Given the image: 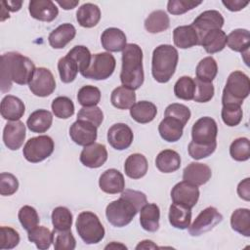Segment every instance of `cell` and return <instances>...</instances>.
I'll return each instance as SVG.
<instances>
[{"label": "cell", "instance_id": "cell-63", "mask_svg": "<svg viewBox=\"0 0 250 250\" xmlns=\"http://www.w3.org/2000/svg\"><path fill=\"white\" fill-rule=\"evenodd\" d=\"M118 247H120V248H127L125 245H122V244H116L114 241L111 243V244H108V245H106L105 246V249H107V248H118Z\"/></svg>", "mask_w": 250, "mask_h": 250}, {"label": "cell", "instance_id": "cell-55", "mask_svg": "<svg viewBox=\"0 0 250 250\" xmlns=\"http://www.w3.org/2000/svg\"><path fill=\"white\" fill-rule=\"evenodd\" d=\"M202 1L191 0H170L167 3V11L172 15H182L200 5Z\"/></svg>", "mask_w": 250, "mask_h": 250}, {"label": "cell", "instance_id": "cell-42", "mask_svg": "<svg viewBox=\"0 0 250 250\" xmlns=\"http://www.w3.org/2000/svg\"><path fill=\"white\" fill-rule=\"evenodd\" d=\"M195 93V82L189 76L180 77L174 85V94L178 99L184 101L193 100Z\"/></svg>", "mask_w": 250, "mask_h": 250}, {"label": "cell", "instance_id": "cell-61", "mask_svg": "<svg viewBox=\"0 0 250 250\" xmlns=\"http://www.w3.org/2000/svg\"><path fill=\"white\" fill-rule=\"evenodd\" d=\"M57 3L63 9V10H71L73 8H75L78 4H79V1L78 0H75V1H72V0H62V1H57Z\"/></svg>", "mask_w": 250, "mask_h": 250}, {"label": "cell", "instance_id": "cell-53", "mask_svg": "<svg viewBox=\"0 0 250 250\" xmlns=\"http://www.w3.org/2000/svg\"><path fill=\"white\" fill-rule=\"evenodd\" d=\"M217 147V142H214L209 145H200L193 143L192 141L188 144V154L191 158L195 160H199L202 158H206L210 156Z\"/></svg>", "mask_w": 250, "mask_h": 250}, {"label": "cell", "instance_id": "cell-60", "mask_svg": "<svg viewBox=\"0 0 250 250\" xmlns=\"http://www.w3.org/2000/svg\"><path fill=\"white\" fill-rule=\"evenodd\" d=\"M1 3L4 4L6 9L8 11H11V12H17V11L21 10V5H22V1H14V0L2 1Z\"/></svg>", "mask_w": 250, "mask_h": 250}, {"label": "cell", "instance_id": "cell-59", "mask_svg": "<svg viewBox=\"0 0 250 250\" xmlns=\"http://www.w3.org/2000/svg\"><path fill=\"white\" fill-rule=\"evenodd\" d=\"M223 5L231 12H237L242 9H244L248 4L249 1H243V0H223Z\"/></svg>", "mask_w": 250, "mask_h": 250}, {"label": "cell", "instance_id": "cell-14", "mask_svg": "<svg viewBox=\"0 0 250 250\" xmlns=\"http://www.w3.org/2000/svg\"><path fill=\"white\" fill-rule=\"evenodd\" d=\"M224 22L225 20L219 11L207 10L195 18L191 25L196 29L200 41V38L204 33L214 29H221Z\"/></svg>", "mask_w": 250, "mask_h": 250}, {"label": "cell", "instance_id": "cell-6", "mask_svg": "<svg viewBox=\"0 0 250 250\" xmlns=\"http://www.w3.org/2000/svg\"><path fill=\"white\" fill-rule=\"evenodd\" d=\"M138 212V208L133 203L121 196L119 199L110 202L105 208L107 221L116 228L129 225Z\"/></svg>", "mask_w": 250, "mask_h": 250}, {"label": "cell", "instance_id": "cell-62", "mask_svg": "<svg viewBox=\"0 0 250 250\" xmlns=\"http://www.w3.org/2000/svg\"><path fill=\"white\" fill-rule=\"evenodd\" d=\"M155 248H157V246L151 240H143L136 246V249H155Z\"/></svg>", "mask_w": 250, "mask_h": 250}, {"label": "cell", "instance_id": "cell-39", "mask_svg": "<svg viewBox=\"0 0 250 250\" xmlns=\"http://www.w3.org/2000/svg\"><path fill=\"white\" fill-rule=\"evenodd\" d=\"M58 70L62 82L70 83L76 78L79 72V66L75 60L66 54V56L59 60Z\"/></svg>", "mask_w": 250, "mask_h": 250}, {"label": "cell", "instance_id": "cell-52", "mask_svg": "<svg viewBox=\"0 0 250 250\" xmlns=\"http://www.w3.org/2000/svg\"><path fill=\"white\" fill-rule=\"evenodd\" d=\"M20 242L19 232L11 227L0 228V249H13Z\"/></svg>", "mask_w": 250, "mask_h": 250}, {"label": "cell", "instance_id": "cell-37", "mask_svg": "<svg viewBox=\"0 0 250 250\" xmlns=\"http://www.w3.org/2000/svg\"><path fill=\"white\" fill-rule=\"evenodd\" d=\"M231 229L246 236H250V210L248 208H238L230 216Z\"/></svg>", "mask_w": 250, "mask_h": 250}, {"label": "cell", "instance_id": "cell-35", "mask_svg": "<svg viewBox=\"0 0 250 250\" xmlns=\"http://www.w3.org/2000/svg\"><path fill=\"white\" fill-rule=\"evenodd\" d=\"M228 47L239 53H244L249 51L250 47V32L244 28H237L232 30L227 36Z\"/></svg>", "mask_w": 250, "mask_h": 250}, {"label": "cell", "instance_id": "cell-10", "mask_svg": "<svg viewBox=\"0 0 250 250\" xmlns=\"http://www.w3.org/2000/svg\"><path fill=\"white\" fill-rule=\"evenodd\" d=\"M218 135V126L216 121L209 117L203 116L194 122L191 128L192 142L200 145H209L216 142Z\"/></svg>", "mask_w": 250, "mask_h": 250}, {"label": "cell", "instance_id": "cell-48", "mask_svg": "<svg viewBox=\"0 0 250 250\" xmlns=\"http://www.w3.org/2000/svg\"><path fill=\"white\" fill-rule=\"evenodd\" d=\"M221 116H222L223 122L227 126H229V127L237 126L241 122L242 116H243L241 105H236V104L223 105Z\"/></svg>", "mask_w": 250, "mask_h": 250}, {"label": "cell", "instance_id": "cell-1", "mask_svg": "<svg viewBox=\"0 0 250 250\" xmlns=\"http://www.w3.org/2000/svg\"><path fill=\"white\" fill-rule=\"evenodd\" d=\"M35 69L33 62L18 52L3 54L0 62L1 92L6 93L10 91L12 82L19 85L29 84Z\"/></svg>", "mask_w": 250, "mask_h": 250}, {"label": "cell", "instance_id": "cell-17", "mask_svg": "<svg viewBox=\"0 0 250 250\" xmlns=\"http://www.w3.org/2000/svg\"><path fill=\"white\" fill-rule=\"evenodd\" d=\"M25 139V125L23 122L10 121L3 130V142L5 146L11 150L19 149Z\"/></svg>", "mask_w": 250, "mask_h": 250}, {"label": "cell", "instance_id": "cell-56", "mask_svg": "<svg viewBox=\"0 0 250 250\" xmlns=\"http://www.w3.org/2000/svg\"><path fill=\"white\" fill-rule=\"evenodd\" d=\"M19 188V181L11 173H1L0 174V193L4 196H9L14 194Z\"/></svg>", "mask_w": 250, "mask_h": 250}, {"label": "cell", "instance_id": "cell-24", "mask_svg": "<svg viewBox=\"0 0 250 250\" xmlns=\"http://www.w3.org/2000/svg\"><path fill=\"white\" fill-rule=\"evenodd\" d=\"M76 35V29L71 23H62L55 28L48 37L49 44L54 49L64 48Z\"/></svg>", "mask_w": 250, "mask_h": 250}, {"label": "cell", "instance_id": "cell-46", "mask_svg": "<svg viewBox=\"0 0 250 250\" xmlns=\"http://www.w3.org/2000/svg\"><path fill=\"white\" fill-rule=\"evenodd\" d=\"M18 218L22 228L27 231L39 224V216L36 209L29 205H24L19 210Z\"/></svg>", "mask_w": 250, "mask_h": 250}, {"label": "cell", "instance_id": "cell-21", "mask_svg": "<svg viewBox=\"0 0 250 250\" xmlns=\"http://www.w3.org/2000/svg\"><path fill=\"white\" fill-rule=\"evenodd\" d=\"M125 33L116 27H109L104 30L101 35V43L104 50L109 52H120L126 47Z\"/></svg>", "mask_w": 250, "mask_h": 250}, {"label": "cell", "instance_id": "cell-45", "mask_svg": "<svg viewBox=\"0 0 250 250\" xmlns=\"http://www.w3.org/2000/svg\"><path fill=\"white\" fill-rule=\"evenodd\" d=\"M229 154L236 161H246L250 158V144L245 137L235 139L229 146Z\"/></svg>", "mask_w": 250, "mask_h": 250}, {"label": "cell", "instance_id": "cell-5", "mask_svg": "<svg viewBox=\"0 0 250 250\" xmlns=\"http://www.w3.org/2000/svg\"><path fill=\"white\" fill-rule=\"evenodd\" d=\"M76 230L86 244H97L103 240L105 234L104 226L99 217L91 212H81L76 219Z\"/></svg>", "mask_w": 250, "mask_h": 250}, {"label": "cell", "instance_id": "cell-9", "mask_svg": "<svg viewBox=\"0 0 250 250\" xmlns=\"http://www.w3.org/2000/svg\"><path fill=\"white\" fill-rule=\"evenodd\" d=\"M223 221V215L212 206L203 209L188 227V232L191 236H199L204 232L213 229Z\"/></svg>", "mask_w": 250, "mask_h": 250}, {"label": "cell", "instance_id": "cell-33", "mask_svg": "<svg viewBox=\"0 0 250 250\" xmlns=\"http://www.w3.org/2000/svg\"><path fill=\"white\" fill-rule=\"evenodd\" d=\"M168 218L172 227L179 229H188L191 222V209L172 203L169 207Z\"/></svg>", "mask_w": 250, "mask_h": 250}, {"label": "cell", "instance_id": "cell-15", "mask_svg": "<svg viewBox=\"0 0 250 250\" xmlns=\"http://www.w3.org/2000/svg\"><path fill=\"white\" fill-rule=\"evenodd\" d=\"M134 139L131 128L125 123L113 124L107 131L108 144L117 150L128 148Z\"/></svg>", "mask_w": 250, "mask_h": 250}, {"label": "cell", "instance_id": "cell-34", "mask_svg": "<svg viewBox=\"0 0 250 250\" xmlns=\"http://www.w3.org/2000/svg\"><path fill=\"white\" fill-rule=\"evenodd\" d=\"M110 102L118 109H128L136 102L135 90L123 85L119 86L111 92Z\"/></svg>", "mask_w": 250, "mask_h": 250}, {"label": "cell", "instance_id": "cell-30", "mask_svg": "<svg viewBox=\"0 0 250 250\" xmlns=\"http://www.w3.org/2000/svg\"><path fill=\"white\" fill-rule=\"evenodd\" d=\"M76 20L82 27H94L101 20V10L93 3H85L78 8L76 12Z\"/></svg>", "mask_w": 250, "mask_h": 250}, {"label": "cell", "instance_id": "cell-27", "mask_svg": "<svg viewBox=\"0 0 250 250\" xmlns=\"http://www.w3.org/2000/svg\"><path fill=\"white\" fill-rule=\"evenodd\" d=\"M157 113L156 105L148 101H140L130 107L131 117L138 123L146 124L151 122Z\"/></svg>", "mask_w": 250, "mask_h": 250}, {"label": "cell", "instance_id": "cell-22", "mask_svg": "<svg viewBox=\"0 0 250 250\" xmlns=\"http://www.w3.org/2000/svg\"><path fill=\"white\" fill-rule=\"evenodd\" d=\"M1 116L9 121L20 120L25 111L23 102L16 96L7 95L1 101Z\"/></svg>", "mask_w": 250, "mask_h": 250}, {"label": "cell", "instance_id": "cell-23", "mask_svg": "<svg viewBox=\"0 0 250 250\" xmlns=\"http://www.w3.org/2000/svg\"><path fill=\"white\" fill-rule=\"evenodd\" d=\"M173 41L176 47L188 49L199 45V36L191 25H181L173 30Z\"/></svg>", "mask_w": 250, "mask_h": 250}, {"label": "cell", "instance_id": "cell-57", "mask_svg": "<svg viewBox=\"0 0 250 250\" xmlns=\"http://www.w3.org/2000/svg\"><path fill=\"white\" fill-rule=\"evenodd\" d=\"M121 197L129 200L131 203H133L138 210L140 211L142 207L147 203L146 201V195L139 190H134V189H124L121 192Z\"/></svg>", "mask_w": 250, "mask_h": 250}, {"label": "cell", "instance_id": "cell-51", "mask_svg": "<svg viewBox=\"0 0 250 250\" xmlns=\"http://www.w3.org/2000/svg\"><path fill=\"white\" fill-rule=\"evenodd\" d=\"M77 119L90 122L98 128L104 120V113L102 109L97 105L83 106L77 113Z\"/></svg>", "mask_w": 250, "mask_h": 250}, {"label": "cell", "instance_id": "cell-44", "mask_svg": "<svg viewBox=\"0 0 250 250\" xmlns=\"http://www.w3.org/2000/svg\"><path fill=\"white\" fill-rule=\"evenodd\" d=\"M77 101L82 106H95L101 101V91L96 86L85 85L79 89Z\"/></svg>", "mask_w": 250, "mask_h": 250}, {"label": "cell", "instance_id": "cell-29", "mask_svg": "<svg viewBox=\"0 0 250 250\" xmlns=\"http://www.w3.org/2000/svg\"><path fill=\"white\" fill-rule=\"evenodd\" d=\"M160 209L155 203H146L141 209L140 224L142 228L150 232H154L159 229Z\"/></svg>", "mask_w": 250, "mask_h": 250}, {"label": "cell", "instance_id": "cell-3", "mask_svg": "<svg viewBox=\"0 0 250 250\" xmlns=\"http://www.w3.org/2000/svg\"><path fill=\"white\" fill-rule=\"evenodd\" d=\"M179 54L175 47L169 44L157 46L152 53L151 73L159 83H167L176 71Z\"/></svg>", "mask_w": 250, "mask_h": 250}, {"label": "cell", "instance_id": "cell-18", "mask_svg": "<svg viewBox=\"0 0 250 250\" xmlns=\"http://www.w3.org/2000/svg\"><path fill=\"white\" fill-rule=\"evenodd\" d=\"M28 12L33 19L46 22L54 21L59 15V9L51 0H31Z\"/></svg>", "mask_w": 250, "mask_h": 250}, {"label": "cell", "instance_id": "cell-13", "mask_svg": "<svg viewBox=\"0 0 250 250\" xmlns=\"http://www.w3.org/2000/svg\"><path fill=\"white\" fill-rule=\"evenodd\" d=\"M69 136L76 145L86 146L95 143L98 131L92 123L77 119L69 128Z\"/></svg>", "mask_w": 250, "mask_h": 250}, {"label": "cell", "instance_id": "cell-20", "mask_svg": "<svg viewBox=\"0 0 250 250\" xmlns=\"http://www.w3.org/2000/svg\"><path fill=\"white\" fill-rule=\"evenodd\" d=\"M211 177V168L207 164L200 162H191L183 171V180L197 187L206 184Z\"/></svg>", "mask_w": 250, "mask_h": 250}, {"label": "cell", "instance_id": "cell-8", "mask_svg": "<svg viewBox=\"0 0 250 250\" xmlns=\"http://www.w3.org/2000/svg\"><path fill=\"white\" fill-rule=\"evenodd\" d=\"M54 141L51 137L42 135L30 138L22 148L24 158L31 163H38L48 158L54 151Z\"/></svg>", "mask_w": 250, "mask_h": 250}, {"label": "cell", "instance_id": "cell-47", "mask_svg": "<svg viewBox=\"0 0 250 250\" xmlns=\"http://www.w3.org/2000/svg\"><path fill=\"white\" fill-rule=\"evenodd\" d=\"M54 248L56 250H73L76 240L70 230H53Z\"/></svg>", "mask_w": 250, "mask_h": 250}, {"label": "cell", "instance_id": "cell-50", "mask_svg": "<svg viewBox=\"0 0 250 250\" xmlns=\"http://www.w3.org/2000/svg\"><path fill=\"white\" fill-rule=\"evenodd\" d=\"M195 82V93L193 101L196 103H207L214 97L215 89L212 82H204L197 78L194 79Z\"/></svg>", "mask_w": 250, "mask_h": 250}, {"label": "cell", "instance_id": "cell-36", "mask_svg": "<svg viewBox=\"0 0 250 250\" xmlns=\"http://www.w3.org/2000/svg\"><path fill=\"white\" fill-rule=\"evenodd\" d=\"M169 16L162 10L151 12L145 21V28L149 33L163 32L169 28Z\"/></svg>", "mask_w": 250, "mask_h": 250}, {"label": "cell", "instance_id": "cell-58", "mask_svg": "<svg viewBox=\"0 0 250 250\" xmlns=\"http://www.w3.org/2000/svg\"><path fill=\"white\" fill-rule=\"evenodd\" d=\"M249 178L244 179L241 181L237 186V194L239 197L245 201L250 200V184H249Z\"/></svg>", "mask_w": 250, "mask_h": 250}, {"label": "cell", "instance_id": "cell-32", "mask_svg": "<svg viewBox=\"0 0 250 250\" xmlns=\"http://www.w3.org/2000/svg\"><path fill=\"white\" fill-rule=\"evenodd\" d=\"M155 166L162 173H173L181 166V156L173 149H164L157 154Z\"/></svg>", "mask_w": 250, "mask_h": 250}, {"label": "cell", "instance_id": "cell-25", "mask_svg": "<svg viewBox=\"0 0 250 250\" xmlns=\"http://www.w3.org/2000/svg\"><path fill=\"white\" fill-rule=\"evenodd\" d=\"M199 45L202 46L208 54L221 52L227 45V34L222 29L210 30L201 36Z\"/></svg>", "mask_w": 250, "mask_h": 250}, {"label": "cell", "instance_id": "cell-41", "mask_svg": "<svg viewBox=\"0 0 250 250\" xmlns=\"http://www.w3.org/2000/svg\"><path fill=\"white\" fill-rule=\"evenodd\" d=\"M52 224L56 230H70L72 226V214L64 206L56 207L51 215Z\"/></svg>", "mask_w": 250, "mask_h": 250}, {"label": "cell", "instance_id": "cell-12", "mask_svg": "<svg viewBox=\"0 0 250 250\" xmlns=\"http://www.w3.org/2000/svg\"><path fill=\"white\" fill-rule=\"evenodd\" d=\"M198 198V187L186 181H182L176 184L171 190V199L173 203L189 209L195 206Z\"/></svg>", "mask_w": 250, "mask_h": 250}, {"label": "cell", "instance_id": "cell-11", "mask_svg": "<svg viewBox=\"0 0 250 250\" xmlns=\"http://www.w3.org/2000/svg\"><path fill=\"white\" fill-rule=\"evenodd\" d=\"M31 93L37 97H48L56 89V81L53 73L46 67L35 69L33 77L28 84Z\"/></svg>", "mask_w": 250, "mask_h": 250}, {"label": "cell", "instance_id": "cell-38", "mask_svg": "<svg viewBox=\"0 0 250 250\" xmlns=\"http://www.w3.org/2000/svg\"><path fill=\"white\" fill-rule=\"evenodd\" d=\"M27 238L40 250L48 249L54 240L53 231L43 226H36L27 231Z\"/></svg>", "mask_w": 250, "mask_h": 250}, {"label": "cell", "instance_id": "cell-43", "mask_svg": "<svg viewBox=\"0 0 250 250\" xmlns=\"http://www.w3.org/2000/svg\"><path fill=\"white\" fill-rule=\"evenodd\" d=\"M51 107L54 115L60 119H67L74 114L73 102L65 96H60L54 99Z\"/></svg>", "mask_w": 250, "mask_h": 250}, {"label": "cell", "instance_id": "cell-2", "mask_svg": "<svg viewBox=\"0 0 250 250\" xmlns=\"http://www.w3.org/2000/svg\"><path fill=\"white\" fill-rule=\"evenodd\" d=\"M144 78L143 51L139 45L129 43L122 51L121 83L123 86L137 90L143 85Z\"/></svg>", "mask_w": 250, "mask_h": 250}, {"label": "cell", "instance_id": "cell-54", "mask_svg": "<svg viewBox=\"0 0 250 250\" xmlns=\"http://www.w3.org/2000/svg\"><path fill=\"white\" fill-rule=\"evenodd\" d=\"M164 116H170L177 120H179L181 123L186 125L188 121L190 118V110L189 108L182 104H169L164 112Z\"/></svg>", "mask_w": 250, "mask_h": 250}, {"label": "cell", "instance_id": "cell-26", "mask_svg": "<svg viewBox=\"0 0 250 250\" xmlns=\"http://www.w3.org/2000/svg\"><path fill=\"white\" fill-rule=\"evenodd\" d=\"M184 127L185 125L179 120L170 116H165L158 125V132L164 141L174 143L182 138Z\"/></svg>", "mask_w": 250, "mask_h": 250}, {"label": "cell", "instance_id": "cell-19", "mask_svg": "<svg viewBox=\"0 0 250 250\" xmlns=\"http://www.w3.org/2000/svg\"><path fill=\"white\" fill-rule=\"evenodd\" d=\"M100 188L108 194L120 193L125 189V180L121 172L116 169L105 170L99 179Z\"/></svg>", "mask_w": 250, "mask_h": 250}, {"label": "cell", "instance_id": "cell-49", "mask_svg": "<svg viewBox=\"0 0 250 250\" xmlns=\"http://www.w3.org/2000/svg\"><path fill=\"white\" fill-rule=\"evenodd\" d=\"M67 55L75 60L79 66V72L82 74L90 65L92 55L89 49L83 45L74 46L71 50L68 51Z\"/></svg>", "mask_w": 250, "mask_h": 250}, {"label": "cell", "instance_id": "cell-28", "mask_svg": "<svg viewBox=\"0 0 250 250\" xmlns=\"http://www.w3.org/2000/svg\"><path fill=\"white\" fill-rule=\"evenodd\" d=\"M148 168V163L145 155L141 153H133L127 157L124 164L125 174L134 180L143 178Z\"/></svg>", "mask_w": 250, "mask_h": 250}, {"label": "cell", "instance_id": "cell-7", "mask_svg": "<svg viewBox=\"0 0 250 250\" xmlns=\"http://www.w3.org/2000/svg\"><path fill=\"white\" fill-rule=\"evenodd\" d=\"M116 61L113 55L103 52L92 55L89 67L81 74L83 77L93 80H105L114 72Z\"/></svg>", "mask_w": 250, "mask_h": 250}, {"label": "cell", "instance_id": "cell-31", "mask_svg": "<svg viewBox=\"0 0 250 250\" xmlns=\"http://www.w3.org/2000/svg\"><path fill=\"white\" fill-rule=\"evenodd\" d=\"M53 123V115L47 109L33 111L26 120L27 128L33 133L47 132Z\"/></svg>", "mask_w": 250, "mask_h": 250}, {"label": "cell", "instance_id": "cell-40", "mask_svg": "<svg viewBox=\"0 0 250 250\" xmlns=\"http://www.w3.org/2000/svg\"><path fill=\"white\" fill-rule=\"evenodd\" d=\"M218 73V64L214 58L206 57L196 65V78L204 82H212Z\"/></svg>", "mask_w": 250, "mask_h": 250}, {"label": "cell", "instance_id": "cell-16", "mask_svg": "<svg viewBox=\"0 0 250 250\" xmlns=\"http://www.w3.org/2000/svg\"><path fill=\"white\" fill-rule=\"evenodd\" d=\"M107 160L105 146L99 143H93L84 146L80 153V162L88 168H99Z\"/></svg>", "mask_w": 250, "mask_h": 250}, {"label": "cell", "instance_id": "cell-4", "mask_svg": "<svg viewBox=\"0 0 250 250\" xmlns=\"http://www.w3.org/2000/svg\"><path fill=\"white\" fill-rule=\"evenodd\" d=\"M250 80L248 75L240 70L232 71L227 80L223 90L222 104L241 105L243 101L249 96Z\"/></svg>", "mask_w": 250, "mask_h": 250}]
</instances>
